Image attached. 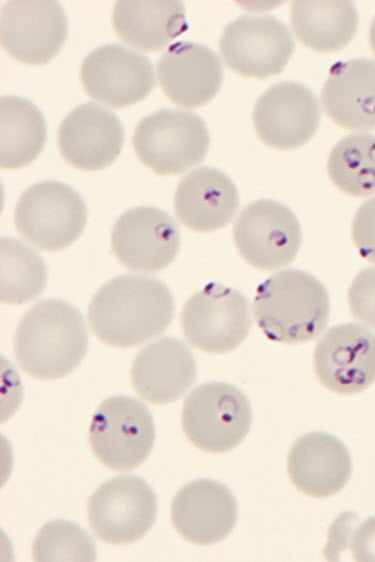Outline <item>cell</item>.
Listing matches in <instances>:
<instances>
[{
  "instance_id": "cell-27",
  "label": "cell",
  "mask_w": 375,
  "mask_h": 562,
  "mask_svg": "<svg viewBox=\"0 0 375 562\" xmlns=\"http://www.w3.org/2000/svg\"><path fill=\"white\" fill-rule=\"evenodd\" d=\"M327 171L332 183L343 193L366 197L375 193V136L355 133L332 149Z\"/></svg>"
},
{
  "instance_id": "cell-4",
  "label": "cell",
  "mask_w": 375,
  "mask_h": 562,
  "mask_svg": "<svg viewBox=\"0 0 375 562\" xmlns=\"http://www.w3.org/2000/svg\"><path fill=\"white\" fill-rule=\"evenodd\" d=\"M133 147L140 162L158 175L180 174L200 163L209 147V133L192 112L161 109L136 126Z\"/></svg>"
},
{
  "instance_id": "cell-14",
  "label": "cell",
  "mask_w": 375,
  "mask_h": 562,
  "mask_svg": "<svg viewBox=\"0 0 375 562\" xmlns=\"http://www.w3.org/2000/svg\"><path fill=\"white\" fill-rule=\"evenodd\" d=\"M112 251L133 271L154 273L175 258L180 235L175 221L153 207H136L123 213L113 226Z\"/></svg>"
},
{
  "instance_id": "cell-33",
  "label": "cell",
  "mask_w": 375,
  "mask_h": 562,
  "mask_svg": "<svg viewBox=\"0 0 375 562\" xmlns=\"http://www.w3.org/2000/svg\"><path fill=\"white\" fill-rule=\"evenodd\" d=\"M369 40H370V45L371 48L375 54V18L372 21V24L370 26V31H369Z\"/></svg>"
},
{
  "instance_id": "cell-5",
  "label": "cell",
  "mask_w": 375,
  "mask_h": 562,
  "mask_svg": "<svg viewBox=\"0 0 375 562\" xmlns=\"http://www.w3.org/2000/svg\"><path fill=\"white\" fill-rule=\"evenodd\" d=\"M252 421L250 405L236 387L221 382L204 383L186 398L181 423L185 436L208 453H224L247 436Z\"/></svg>"
},
{
  "instance_id": "cell-11",
  "label": "cell",
  "mask_w": 375,
  "mask_h": 562,
  "mask_svg": "<svg viewBox=\"0 0 375 562\" xmlns=\"http://www.w3.org/2000/svg\"><path fill=\"white\" fill-rule=\"evenodd\" d=\"M284 23L271 16H242L229 23L219 40L226 65L244 77L264 79L283 71L294 51Z\"/></svg>"
},
{
  "instance_id": "cell-22",
  "label": "cell",
  "mask_w": 375,
  "mask_h": 562,
  "mask_svg": "<svg viewBox=\"0 0 375 562\" xmlns=\"http://www.w3.org/2000/svg\"><path fill=\"white\" fill-rule=\"evenodd\" d=\"M239 206L238 191L223 172L208 167L191 171L179 182L174 209L188 229L207 233L231 222Z\"/></svg>"
},
{
  "instance_id": "cell-16",
  "label": "cell",
  "mask_w": 375,
  "mask_h": 562,
  "mask_svg": "<svg viewBox=\"0 0 375 562\" xmlns=\"http://www.w3.org/2000/svg\"><path fill=\"white\" fill-rule=\"evenodd\" d=\"M321 110L314 94L294 82H281L265 91L253 109L258 137L279 150L298 148L318 129Z\"/></svg>"
},
{
  "instance_id": "cell-2",
  "label": "cell",
  "mask_w": 375,
  "mask_h": 562,
  "mask_svg": "<svg viewBox=\"0 0 375 562\" xmlns=\"http://www.w3.org/2000/svg\"><path fill=\"white\" fill-rule=\"evenodd\" d=\"M87 350V332L79 311L63 300H43L19 322L14 337L18 365L28 375L57 379L72 372Z\"/></svg>"
},
{
  "instance_id": "cell-13",
  "label": "cell",
  "mask_w": 375,
  "mask_h": 562,
  "mask_svg": "<svg viewBox=\"0 0 375 562\" xmlns=\"http://www.w3.org/2000/svg\"><path fill=\"white\" fill-rule=\"evenodd\" d=\"M0 36L10 56L43 65L64 45L66 15L56 1H8L1 8Z\"/></svg>"
},
{
  "instance_id": "cell-12",
  "label": "cell",
  "mask_w": 375,
  "mask_h": 562,
  "mask_svg": "<svg viewBox=\"0 0 375 562\" xmlns=\"http://www.w3.org/2000/svg\"><path fill=\"white\" fill-rule=\"evenodd\" d=\"M314 369L320 383L333 393L364 391L375 381V335L355 323L332 327L316 344Z\"/></svg>"
},
{
  "instance_id": "cell-17",
  "label": "cell",
  "mask_w": 375,
  "mask_h": 562,
  "mask_svg": "<svg viewBox=\"0 0 375 562\" xmlns=\"http://www.w3.org/2000/svg\"><path fill=\"white\" fill-rule=\"evenodd\" d=\"M170 514L175 530L186 541L212 545L232 532L237 520V502L222 483L200 479L177 492Z\"/></svg>"
},
{
  "instance_id": "cell-1",
  "label": "cell",
  "mask_w": 375,
  "mask_h": 562,
  "mask_svg": "<svg viewBox=\"0 0 375 562\" xmlns=\"http://www.w3.org/2000/svg\"><path fill=\"white\" fill-rule=\"evenodd\" d=\"M174 313L173 297L161 281L122 275L103 285L88 308L94 335L103 343L132 347L163 333Z\"/></svg>"
},
{
  "instance_id": "cell-9",
  "label": "cell",
  "mask_w": 375,
  "mask_h": 562,
  "mask_svg": "<svg viewBox=\"0 0 375 562\" xmlns=\"http://www.w3.org/2000/svg\"><path fill=\"white\" fill-rule=\"evenodd\" d=\"M181 327L193 347L209 354L230 352L249 334L248 302L239 291L210 283L185 303Z\"/></svg>"
},
{
  "instance_id": "cell-24",
  "label": "cell",
  "mask_w": 375,
  "mask_h": 562,
  "mask_svg": "<svg viewBox=\"0 0 375 562\" xmlns=\"http://www.w3.org/2000/svg\"><path fill=\"white\" fill-rule=\"evenodd\" d=\"M113 25L126 44L157 51L187 30L181 1H118Z\"/></svg>"
},
{
  "instance_id": "cell-28",
  "label": "cell",
  "mask_w": 375,
  "mask_h": 562,
  "mask_svg": "<svg viewBox=\"0 0 375 562\" xmlns=\"http://www.w3.org/2000/svg\"><path fill=\"white\" fill-rule=\"evenodd\" d=\"M1 302L22 304L38 297L46 284V268L41 257L18 240L0 242Z\"/></svg>"
},
{
  "instance_id": "cell-26",
  "label": "cell",
  "mask_w": 375,
  "mask_h": 562,
  "mask_svg": "<svg viewBox=\"0 0 375 562\" xmlns=\"http://www.w3.org/2000/svg\"><path fill=\"white\" fill-rule=\"evenodd\" d=\"M0 166L18 169L42 151L47 131L42 113L30 101L14 96L0 99Z\"/></svg>"
},
{
  "instance_id": "cell-3",
  "label": "cell",
  "mask_w": 375,
  "mask_h": 562,
  "mask_svg": "<svg viewBox=\"0 0 375 562\" xmlns=\"http://www.w3.org/2000/svg\"><path fill=\"white\" fill-rule=\"evenodd\" d=\"M323 284L296 269L276 273L257 289L253 314L264 335L275 342L301 344L316 338L329 318Z\"/></svg>"
},
{
  "instance_id": "cell-7",
  "label": "cell",
  "mask_w": 375,
  "mask_h": 562,
  "mask_svg": "<svg viewBox=\"0 0 375 562\" xmlns=\"http://www.w3.org/2000/svg\"><path fill=\"white\" fill-rule=\"evenodd\" d=\"M155 427L147 407L130 397L115 396L97 408L89 430V445L97 459L114 471H130L149 456Z\"/></svg>"
},
{
  "instance_id": "cell-19",
  "label": "cell",
  "mask_w": 375,
  "mask_h": 562,
  "mask_svg": "<svg viewBox=\"0 0 375 562\" xmlns=\"http://www.w3.org/2000/svg\"><path fill=\"white\" fill-rule=\"evenodd\" d=\"M157 75L164 93L174 104L195 108L218 93L223 70L218 56L207 46L178 42L160 57Z\"/></svg>"
},
{
  "instance_id": "cell-18",
  "label": "cell",
  "mask_w": 375,
  "mask_h": 562,
  "mask_svg": "<svg viewBox=\"0 0 375 562\" xmlns=\"http://www.w3.org/2000/svg\"><path fill=\"white\" fill-rule=\"evenodd\" d=\"M124 130L109 110L88 102L73 109L58 130V147L67 163L78 170L96 171L119 155Z\"/></svg>"
},
{
  "instance_id": "cell-30",
  "label": "cell",
  "mask_w": 375,
  "mask_h": 562,
  "mask_svg": "<svg viewBox=\"0 0 375 562\" xmlns=\"http://www.w3.org/2000/svg\"><path fill=\"white\" fill-rule=\"evenodd\" d=\"M348 302L354 318L375 330V266L355 276L349 287Z\"/></svg>"
},
{
  "instance_id": "cell-31",
  "label": "cell",
  "mask_w": 375,
  "mask_h": 562,
  "mask_svg": "<svg viewBox=\"0 0 375 562\" xmlns=\"http://www.w3.org/2000/svg\"><path fill=\"white\" fill-rule=\"evenodd\" d=\"M352 239L359 254L375 263V197L363 203L355 213Z\"/></svg>"
},
{
  "instance_id": "cell-23",
  "label": "cell",
  "mask_w": 375,
  "mask_h": 562,
  "mask_svg": "<svg viewBox=\"0 0 375 562\" xmlns=\"http://www.w3.org/2000/svg\"><path fill=\"white\" fill-rule=\"evenodd\" d=\"M321 100L327 116L339 126L375 129V61L357 58L334 64Z\"/></svg>"
},
{
  "instance_id": "cell-32",
  "label": "cell",
  "mask_w": 375,
  "mask_h": 562,
  "mask_svg": "<svg viewBox=\"0 0 375 562\" xmlns=\"http://www.w3.org/2000/svg\"><path fill=\"white\" fill-rule=\"evenodd\" d=\"M350 540V550L356 561H375V516L366 519L354 531Z\"/></svg>"
},
{
  "instance_id": "cell-21",
  "label": "cell",
  "mask_w": 375,
  "mask_h": 562,
  "mask_svg": "<svg viewBox=\"0 0 375 562\" xmlns=\"http://www.w3.org/2000/svg\"><path fill=\"white\" fill-rule=\"evenodd\" d=\"M351 469L346 446L325 432L301 436L291 447L287 459L291 482L303 494L314 498L338 493L348 482Z\"/></svg>"
},
{
  "instance_id": "cell-10",
  "label": "cell",
  "mask_w": 375,
  "mask_h": 562,
  "mask_svg": "<svg viewBox=\"0 0 375 562\" xmlns=\"http://www.w3.org/2000/svg\"><path fill=\"white\" fill-rule=\"evenodd\" d=\"M233 239L248 264L271 271L295 259L302 233L289 208L274 200L261 199L247 205L239 214Z\"/></svg>"
},
{
  "instance_id": "cell-8",
  "label": "cell",
  "mask_w": 375,
  "mask_h": 562,
  "mask_svg": "<svg viewBox=\"0 0 375 562\" xmlns=\"http://www.w3.org/2000/svg\"><path fill=\"white\" fill-rule=\"evenodd\" d=\"M156 515V495L138 476L106 481L87 502L91 530L100 540L114 545L141 539L153 526Z\"/></svg>"
},
{
  "instance_id": "cell-6",
  "label": "cell",
  "mask_w": 375,
  "mask_h": 562,
  "mask_svg": "<svg viewBox=\"0 0 375 562\" xmlns=\"http://www.w3.org/2000/svg\"><path fill=\"white\" fill-rule=\"evenodd\" d=\"M87 220L81 196L70 186L43 181L29 187L15 208V226L33 246L58 251L70 246L83 232Z\"/></svg>"
},
{
  "instance_id": "cell-20",
  "label": "cell",
  "mask_w": 375,
  "mask_h": 562,
  "mask_svg": "<svg viewBox=\"0 0 375 562\" xmlns=\"http://www.w3.org/2000/svg\"><path fill=\"white\" fill-rule=\"evenodd\" d=\"M196 379V363L189 348L179 339H159L135 357L131 381L136 393L152 404L178 400Z\"/></svg>"
},
{
  "instance_id": "cell-25",
  "label": "cell",
  "mask_w": 375,
  "mask_h": 562,
  "mask_svg": "<svg viewBox=\"0 0 375 562\" xmlns=\"http://www.w3.org/2000/svg\"><path fill=\"white\" fill-rule=\"evenodd\" d=\"M291 25L297 39L318 52H333L353 38L358 14L351 1H294Z\"/></svg>"
},
{
  "instance_id": "cell-29",
  "label": "cell",
  "mask_w": 375,
  "mask_h": 562,
  "mask_svg": "<svg viewBox=\"0 0 375 562\" xmlns=\"http://www.w3.org/2000/svg\"><path fill=\"white\" fill-rule=\"evenodd\" d=\"M32 556L35 561H94L93 540L78 525L55 520L45 524L34 539Z\"/></svg>"
},
{
  "instance_id": "cell-15",
  "label": "cell",
  "mask_w": 375,
  "mask_h": 562,
  "mask_svg": "<svg viewBox=\"0 0 375 562\" xmlns=\"http://www.w3.org/2000/svg\"><path fill=\"white\" fill-rule=\"evenodd\" d=\"M80 77L89 96L114 108L142 100L155 86L150 61L119 44H107L88 54Z\"/></svg>"
}]
</instances>
